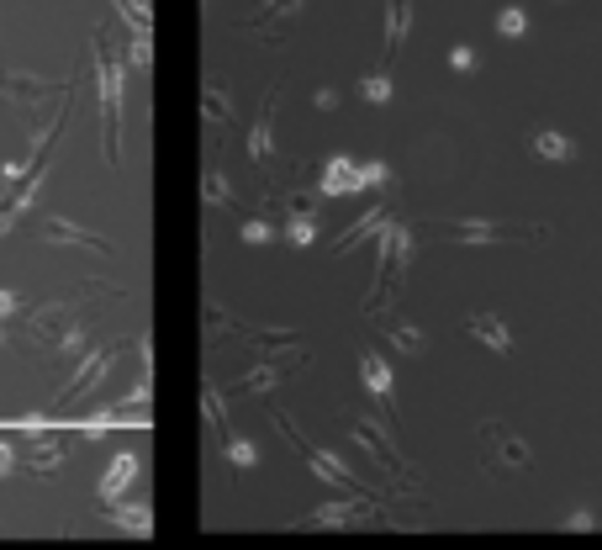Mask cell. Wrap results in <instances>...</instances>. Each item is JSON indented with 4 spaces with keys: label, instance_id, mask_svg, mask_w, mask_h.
<instances>
[{
    "label": "cell",
    "instance_id": "4",
    "mask_svg": "<svg viewBox=\"0 0 602 550\" xmlns=\"http://www.w3.org/2000/svg\"><path fill=\"white\" fill-rule=\"evenodd\" d=\"M138 471H143V461H138V455L133 450H122V455H111V466H106V476H101V503L111 508V503H117L122 498V492L127 487H133L138 482Z\"/></svg>",
    "mask_w": 602,
    "mask_h": 550
},
{
    "label": "cell",
    "instance_id": "31",
    "mask_svg": "<svg viewBox=\"0 0 602 550\" xmlns=\"http://www.w3.org/2000/svg\"><path fill=\"white\" fill-rule=\"evenodd\" d=\"M317 106H323V112H333V106H338V90L323 85V90H317Z\"/></svg>",
    "mask_w": 602,
    "mask_h": 550
},
{
    "label": "cell",
    "instance_id": "1",
    "mask_svg": "<svg viewBox=\"0 0 602 550\" xmlns=\"http://www.w3.org/2000/svg\"><path fill=\"white\" fill-rule=\"evenodd\" d=\"M96 80H101V117H106V159H122V101H127V69L111 59V48L96 43Z\"/></svg>",
    "mask_w": 602,
    "mask_h": 550
},
{
    "label": "cell",
    "instance_id": "11",
    "mask_svg": "<svg viewBox=\"0 0 602 550\" xmlns=\"http://www.w3.org/2000/svg\"><path fill=\"white\" fill-rule=\"evenodd\" d=\"M111 524L127 529V535H154V519H148V503H111Z\"/></svg>",
    "mask_w": 602,
    "mask_h": 550
},
{
    "label": "cell",
    "instance_id": "7",
    "mask_svg": "<svg viewBox=\"0 0 602 550\" xmlns=\"http://www.w3.org/2000/svg\"><path fill=\"white\" fill-rule=\"evenodd\" d=\"M43 238H48V244H85V249H101V254L111 249V244H106L101 233H90V228H74L69 217H48V228H43Z\"/></svg>",
    "mask_w": 602,
    "mask_h": 550
},
{
    "label": "cell",
    "instance_id": "24",
    "mask_svg": "<svg viewBox=\"0 0 602 550\" xmlns=\"http://www.w3.org/2000/svg\"><path fill=\"white\" fill-rule=\"evenodd\" d=\"M206 201H212V207H222V201H233V186H228V180H222L217 170L206 175Z\"/></svg>",
    "mask_w": 602,
    "mask_h": 550
},
{
    "label": "cell",
    "instance_id": "17",
    "mask_svg": "<svg viewBox=\"0 0 602 550\" xmlns=\"http://www.w3.org/2000/svg\"><path fill=\"white\" fill-rule=\"evenodd\" d=\"M286 238L296 249H312V238H317V217L312 212H291L286 217Z\"/></svg>",
    "mask_w": 602,
    "mask_h": 550
},
{
    "label": "cell",
    "instance_id": "28",
    "mask_svg": "<svg viewBox=\"0 0 602 550\" xmlns=\"http://www.w3.org/2000/svg\"><path fill=\"white\" fill-rule=\"evenodd\" d=\"M148 59H154V53H148V38H133V64L148 69Z\"/></svg>",
    "mask_w": 602,
    "mask_h": 550
},
{
    "label": "cell",
    "instance_id": "29",
    "mask_svg": "<svg viewBox=\"0 0 602 550\" xmlns=\"http://www.w3.org/2000/svg\"><path fill=\"white\" fill-rule=\"evenodd\" d=\"M592 524H597V519H592V513H587V508H576V513H571V519H566V529H592Z\"/></svg>",
    "mask_w": 602,
    "mask_h": 550
},
{
    "label": "cell",
    "instance_id": "2",
    "mask_svg": "<svg viewBox=\"0 0 602 550\" xmlns=\"http://www.w3.org/2000/svg\"><path fill=\"white\" fill-rule=\"evenodd\" d=\"M117 355H122V344H101V350H90V355H85V365L69 376V387L59 392V408H74V402H80L90 387H101L106 371L117 365Z\"/></svg>",
    "mask_w": 602,
    "mask_h": 550
},
{
    "label": "cell",
    "instance_id": "26",
    "mask_svg": "<svg viewBox=\"0 0 602 550\" xmlns=\"http://www.w3.org/2000/svg\"><path fill=\"white\" fill-rule=\"evenodd\" d=\"M64 461V445H43V450H32V471L37 466H59Z\"/></svg>",
    "mask_w": 602,
    "mask_h": 550
},
{
    "label": "cell",
    "instance_id": "6",
    "mask_svg": "<svg viewBox=\"0 0 602 550\" xmlns=\"http://www.w3.org/2000/svg\"><path fill=\"white\" fill-rule=\"evenodd\" d=\"M349 191H365L360 186V164L354 159H328V170H323V196H349Z\"/></svg>",
    "mask_w": 602,
    "mask_h": 550
},
{
    "label": "cell",
    "instance_id": "14",
    "mask_svg": "<svg viewBox=\"0 0 602 550\" xmlns=\"http://www.w3.org/2000/svg\"><path fill=\"white\" fill-rule=\"evenodd\" d=\"M386 53H397L407 38V22H412V0H386Z\"/></svg>",
    "mask_w": 602,
    "mask_h": 550
},
{
    "label": "cell",
    "instance_id": "25",
    "mask_svg": "<svg viewBox=\"0 0 602 550\" xmlns=\"http://www.w3.org/2000/svg\"><path fill=\"white\" fill-rule=\"evenodd\" d=\"M449 64H455L460 75H470V69H476V48H470V43H455V48H449Z\"/></svg>",
    "mask_w": 602,
    "mask_h": 550
},
{
    "label": "cell",
    "instance_id": "23",
    "mask_svg": "<svg viewBox=\"0 0 602 550\" xmlns=\"http://www.w3.org/2000/svg\"><path fill=\"white\" fill-rule=\"evenodd\" d=\"M391 339H397V350H402V355H418V350H423V334H418V328H407V323H402V328H391Z\"/></svg>",
    "mask_w": 602,
    "mask_h": 550
},
{
    "label": "cell",
    "instance_id": "30",
    "mask_svg": "<svg viewBox=\"0 0 602 550\" xmlns=\"http://www.w3.org/2000/svg\"><path fill=\"white\" fill-rule=\"evenodd\" d=\"M11 466H16V450L6 445V439H0V476H11Z\"/></svg>",
    "mask_w": 602,
    "mask_h": 550
},
{
    "label": "cell",
    "instance_id": "10",
    "mask_svg": "<svg viewBox=\"0 0 602 550\" xmlns=\"http://www.w3.org/2000/svg\"><path fill=\"white\" fill-rule=\"evenodd\" d=\"M534 154L550 159V164H571L576 159V143L566 133H555V127H539V133H534Z\"/></svg>",
    "mask_w": 602,
    "mask_h": 550
},
{
    "label": "cell",
    "instance_id": "15",
    "mask_svg": "<svg viewBox=\"0 0 602 550\" xmlns=\"http://www.w3.org/2000/svg\"><path fill=\"white\" fill-rule=\"evenodd\" d=\"M222 455H228L238 471H254L259 466V450L249 445V439H238V434H222Z\"/></svg>",
    "mask_w": 602,
    "mask_h": 550
},
{
    "label": "cell",
    "instance_id": "18",
    "mask_svg": "<svg viewBox=\"0 0 602 550\" xmlns=\"http://www.w3.org/2000/svg\"><path fill=\"white\" fill-rule=\"evenodd\" d=\"M360 96H365V101H375V106H386L391 96H397V85H391V75L381 69V75H365V80H360Z\"/></svg>",
    "mask_w": 602,
    "mask_h": 550
},
{
    "label": "cell",
    "instance_id": "22",
    "mask_svg": "<svg viewBox=\"0 0 602 550\" xmlns=\"http://www.w3.org/2000/svg\"><path fill=\"white\" fill-rule=\"evenodd\" d=\"M391 180H397V175H391V170H386L381 159H370V164H360V186H391Z\"/></svg>",
    "mask_w": 602,
    "mask_h": 550
},
{
    "label": "cell",
    "instance_id": "19",
    "mask_svg": "<svg viewBox=\"0 0 602 550\" xmlns=\"http://www.w3.org/2000/svg\"><path fill=\"white\" fill-rule=\"evenodd\" d=\"M317 529H338V524H354V503H323L312 513Z\"/></svg>",
    "mask_w": 602,
    "mask_h": 550
},
{
    "label": "cell",
    "instance_id": "27",
    "mask_svg": "<svg viewBox=\"0 0 602 550\" xmlns=\"http://www.w3.org/2000/svg\"><path fill=\"white\" fill-rule=\"evenodd\" d=\"M22 313V297H16V291H0V318H16Z\"/></svg>",
    "mask_w": 602,
    "mask_h": 550
},
{
    "label": "cell",
    "instance_id": "12",
    "mask_svg": "<svg viewBox=\"0 0 602 550\" xmlns=\"http://www.w3.org/2000/svg\"><path fill=\"white\" fill-rule=\"evenodd\" d=\"M307 461H312V471L323 476V482H338V487H354V471H344V461H338V455H328L323 445H307Z\"/></svg>",
    "mask_w": 602,
    "mask_h": 550
},
{
    "label": "cell",
    "instance_id": "20",
    "mask_svg": "<svg viewBox=\"0 0 602 550\" xmlns=\"http://www.w3.org/2000/svg\"><path fill=\"white\" fill-rule=\"evenodd\" d=\"M497 32H502V38H523V32H529V11H523V6H502Z\"/></svg>",
    "mask_w": 602,
    "mask_h": 550
},
{
    "label": "cell",
    "instance_id": "9",
    "mask_svg": "<svg viewBox=\"0 0 602 550\" xmlns=\"http://www.w3.org/2000/svg\"><path fill=\"white\" fill-rule=\"evenodd\" d=\"M249 154H254V164H265L275 154V96L265 101V112H259L254 133H249Z\"/></svg>",
    "mask_w": 602,
    "mask_h": 550
},
{
    "label": "cell",
    "instance_id": "8",
    "mask_svg": "<svg viewBox=\"0 0 602 550\" xmlns=\"http://www.w3.org/2000/svg\"><path fill=\"white\" fill-rule=\"evenodd\" d=\"M360 381H365V392L370 397H391V387H397V376H391V365L381 355H360Z\"/></svg>",
    "mask_w": 602,
    "mask_h": 550
},
{
    "label": "cell",
    "instance_id": "21",
    "mask_svg": "<svg viewBox=\"0 0 602 550\" xmlns=\"http://www.w3.org/2000/svg\"><path fill=\"white\" fill-rule=\"evenodd\" d=\"M238 233H243V244H270V238H275V228L265 223V217H249Z\"/></svg>",
    "mask_w": 602,
    "mask_h": 550
},
{
    "label": "cell",
    "instance_id": "16",
    "mask_svg": "<svg viewBox=\"0 0 602 550\" xmlns=\"http://www.w3.org/2000/svg\"><path fill=\"white\" fill-rule=\"evenodd\" d=\"M349 434H354V439H360V445H370V450H375V455H381V461H386V466H397V455H391V450H386V439H381V429H375V424H370V418H354V429H349Z\"/></svg>",
    "mask_w": 602,
    "mask_h": 550
},
{
    "label": "cell",
    "instance_id": "3",
    "mask_svg": "<svg viewBox=\"0 0 602 550\" xmlns=\"http://www.w3.org/2000/svg\"><path fill=\"white\" fill-rule=\"evenodd\" d=\"M455 244H518V238H544V228H502V223H455L444 228Z\"/></svg>",
    "mask_w": 602,
    "mask_h": 550
},
{
    "label": "cell",
    "instance_id": "13",
    "mask_svg": "<svg viewBox=\"0 0 602 550\" xmlns=\"http://www.w3.org/2000/svg\"><path fill=\"white\" fill-rule=\"evenodd\" d=\"M386 223H391V212H386V207L365 212V217H360V223H354V228H344V233H338V254H344V249H354V244H360V238H370V233H381Z\"/></svg>",
    "mask_w": 602,
    "mask_h": 550
},
{
    "label": "cell",
    "instance_id": "5",
    "mask_svg": "<svg viewBox=\"0 0 602 550\" xmlns=\"http://www.w3.org/2000/svg\"><path fill=\"white\" fill-rule=\"evenodd\" d=\"M465 334L470 339H481L486 350H497V355H513V334H507V323L497 313H476V318H465Z\"/></svg>",
    "mask_w": 602,
    "mask_h": 550
}]
</instances>
